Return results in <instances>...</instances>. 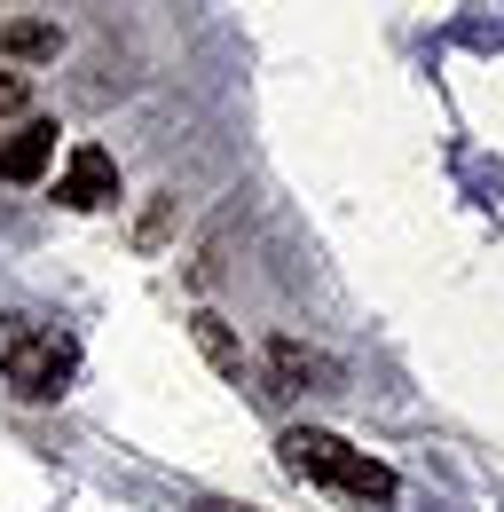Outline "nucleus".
Here are the masks:
<instances>
[{
  "mask_svg": "<svg viewBox=\"0 0 504 512\" xmlns=\"http://www.w3.org/2000/svg\"><path fill=\"white\" fill-rule=\"evenodd\" d=\"M276 457H284L292 481H315V489H331V497H347V505H394V497H402V481H394L386 457L339 442V434H323V426H292V434L276 442Z\"/></svg>",
  "mask_w": 504,
  "mask_h": 512,
  "instance_id": "f257e3e1",
  "label": "nucleus"
},
{
  "mask_svg": "<svg viewBox=\"0 0 504 512\" xmlns=\"http://www.w3.org/2000/svg\"><path fill=\"white\" fill-rule=\"evenodd\" d=\"M0 371L16 394H32V402H56L71 371H79V347L63 339V331H32V323H8L0 331Z\"/></svg>",
  "mask_w": 504,
  "mask_h": 512,
  "instance_id": "f03ea898",
  "label": "nucleus"
},
{
  "mask_svg": "<svg viewBox=\"0 0 504 512\" xmlns=\"http://www.w3.org/2000/svg\"><path fill=\"white\" fill-rule=\"evenodd\" d=\"M56 197H63V205H79V213L111 205V197H119V158H111L103 142H71L63 166H56Z\"/></svg>",
  "mask_w": 504,
  "mask_h": 512,
  "instance_id": "7ed1b4c3",
  "label": "nucleus"
},
{
  "mask_svg": "<svg viewBox=\"0 0 504 512\" xmlns=\"http://www.w3.org/2000/svg\"><path fill=\"white\" fill-rule=\"evenodd\" d=\"M268 379H276L268 394H323V386H339V363L300 339H268Z\"/></svg>",
  "mask_w": 504,
  "mask_h": 512,
  "instance_id": "20e7f679",
  "label": "nucleus"
},
{
  "mask_svg": "<svg viewBox=\"0 0 504 512\" xmlns=\"http://www.w3.org/2000/svg\"><path fill=\"white\" fill-rule=\"evenodd\" d=\"M189 331H197V347H205V363H213V371H221L229 386H252V379H260V371H252V355H245V339H237L229 323L213 316V308H197V316H189Z\"/></svg>",
  "mask_w": 504,
  "mask_h": 512,
  "instance_id": "39448f33",
  "label": "nucleus"
},
{
  "mask_svg": "<svg viewBox=\"0 0 504 512\" xmlns=\"http://www.w3.org/2000/svg\"><path fill=\"white\" fill-rule=\"evenodd\" d=\"M48 166H56V127L48 119H32L24 134L0 142V182H40Z\"/></svg>",
  "mask_w": 504,
  "mask_h": 512,
  "instance_id": "423d86ee",
  "label": "nucleus"
},
{
  "mask_svg": "<svg viewBox=\"0 0 504 512\" xmlns=\"http://www.w3.org/2000/svg\"><path fill=\"white\" fill-rule=\"evenodd\" d=\"M56 48H63L56 24H0V56H24L32 64V56H56Z\"/></svg>",
  "mask_w": 504,
  "mask_h": 512,
  "instance_id": "0eeeda50",
  "label": "nucleus"
},
{
  "mask_svg": "<svg viewBox=\"0 0 504 512\" xmlns=\"http://www.w3.org/2000/svg\"><path fill=\"white\" fill-rule=\"evenodd\" d=\"M0 111H24V79L16 71H0Z\"/></svg>",
  "mask_w": 504,
  "mask_h": 512,
  "instance_id": "6e6552de",
  "label": "nucleus"
},
{
  "mask_svg": "<svg viewBox=\"0 0 504 512\" xmlns=\"http://www.w3.org/2000/svg\"><path fill=\"white\" fill-rule=\"evenodd\" d=\"M205 512H237V505H205Z\"/></svg>",
  "mask_w": 504,
  "mask_h": 512,
  "instance_id": "1a4fd4ad",
  "label": "nucleus"
}]
</instances>
